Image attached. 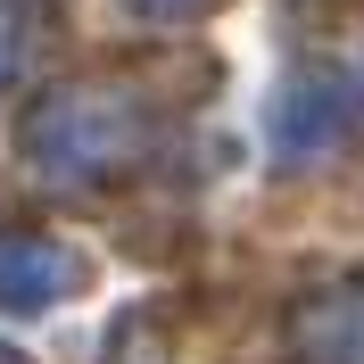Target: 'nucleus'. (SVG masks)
Segmentation results:
<instances>
[{
  "mask_svg": "<svg viewBox=\"0 0 364 364\" xmlns=\"http://www.w3.org/2000/svg\"><path fill=\"white\" fill-rule=\"evenodd\" d=\"M33 149L50 158V174H91V166H116L133 149V116L124 100H58V108L33 116Z\"/></svg>",
  "mask_w": 364,
  "mask_h": 364,
  "instance_id": "nucleus-1",
  "label": "nucleus"
},
{
  "mask_svg": "<svg viewBox=\"0 0 364 364\" xmlns=\"http://www.w3.org/2000/svg\"><path fill=\"white\" fill-rule=\"evenodd\" d=\"M348 116H356V100H348L340 75H306V83H290L282 100H273V141H282L290 158H306V149H323V141H340Z\"/></svg>",
  "mask_w": 364,
  "mask_h": 364,
  "instance_id": "nucleus-2",
  "label": "nucleus"
},
{
  "mask_svg": "<svg viewBox=\"0 0 364 364\" xmlns=\"http://www.w3.org/2000/svg\"><path fill=\"white\" fill-rule=\"evenodd\" d=\"M67 290V257L50 249V240H0V306H50V298Z\"/></svg>",
  "mask_w": 364,
  "mask_h": 364,
  "instance_id": "nucleus-3",
  "label": "nucleus"
},
{
  "mask_svg": "<svg viewBox=\"0 0 364 364\" xmlns=\"http://www.w3.org/2000/svg\"><path fill=\"white\" fill-rule=\"evenodd\" d=\"M298 340H306L315 364H364V290H340V298H323V306H306Z\"/></svg>",
  "mask_w": 364,
  "mask_h": 364,
  "instance_id": "nucleus-4",
  "label": "nucleus"
},
{
  "mask_svg": "<svg viewBox=\"0 0 364 364\" xmlns=\"http://www.w3.org/2000/svg\"><path fill=\"white\" fill-rule=\"evenodd\" d=\"M133 9H149V17H182V9H199V0H133Z\"/></svg>",
  "mask_w": 364,
  "mask_h": 364,
  "instance_id": "nucleus-5",
  "label": "nucleus"
},
{
  "mask_svg": "<svg viewBox=\"0 0 364 364\" xmlns=\"http://www.w3.org/2000/svg\"><path fill=\"white\" fill-rule=\"evenodd\" d=\"M0 364H17V356H9V348H0Z\"/></svg>",
  "mask_w": 364,
  "mask_h": 364,
  "instance_id": "nucleus-6",
  "label": "nucleus"
}]
</instances>
